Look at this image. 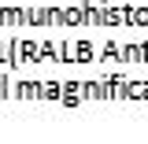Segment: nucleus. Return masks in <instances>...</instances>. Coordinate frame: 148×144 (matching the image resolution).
<instances>
[]
</instances>
